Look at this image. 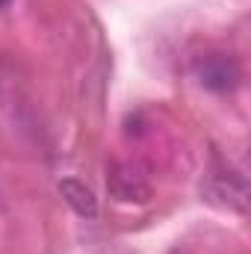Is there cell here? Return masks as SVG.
<instances>
[{"mask_svg":"<svg viewBox=\"0 0 251 254\" xmlns=\"http://www.w3.org/2000/svg\"><path fill=\"white\" fill-rule=\"evenodd\" d=\"M198 83L207 89V92H216V95H228L240 86L243 80V68L240 63L231 57V54H222V51H210V54H201L195 65H192Z\"/></svg>","mask_w":251,"mask_h":254,"instance_id":"1","label":"cell"},{"mask_svg":"<svg viewBox=\"0 0 251 254\" xmlns=\"http://www.w3.org/2000/svg\"><path fill=\"white\" fill-rule=\"evenodd\" d=\"M107 190L116 201L122 204H148L151 201V181L148 172L139 163H127V160H116L107 169Z\"/></svg>","mask_w":251,"mask_h":254,"instance_id":"2","label":"cell"},{"mask_svg":"<svg viewBox=\"0 0 251 254\" xmlns=\"http://www.w3.org/2000/svg\"><path fill=\"white\" fill-rule=\"evenodd\" d=\"M204 198L210 204H219L225 210H237V213H246V204H249V187H246V178L231 172V169H213L207 175V184L201 187Z\"/></svg>","mask_w":251,"mask_h":254,"instance_id":"3","label":"cell"},{"mask_svg":"<svg viewBox=\"0 0 251 254\" xmlns=\"http://www.w3.org/2000/svg\"><path fill=\"white\" fill-rule=\"evenodd\" d=\"M60 195H63L65 204H68L77 216H83V219H98V198H95V192L89 190L83 181H77V178L60 181Z\"/></svg>","mask_w":251,"mask_h":254,"instance_id":"4","label":"cell"},{"mask_svg":"<svg viewBox=\"0 0 251 254\" xmlns=\"http://www.w3.org/2000/svg\"><path fill=\"white\" fill-rule=\"evenodd\" d=\"M9 3H12V0H0V9H6V6H9Z\"/></svg>","mask_w":251,"mask_h":254,"instance_id":"5","label":"cell"}]
</instances>
